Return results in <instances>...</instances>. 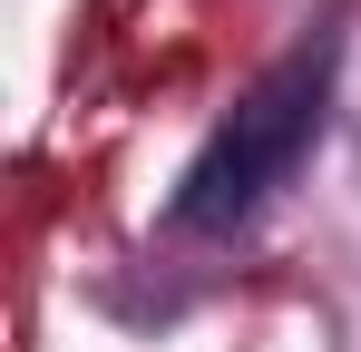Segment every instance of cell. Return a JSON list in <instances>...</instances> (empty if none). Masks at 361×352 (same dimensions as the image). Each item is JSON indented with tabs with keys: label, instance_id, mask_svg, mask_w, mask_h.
<instances>
[{
	"label": "cell",
	"instance_id": "6da1fadb",
	"mask_svg": "<svg viewBox=\"0 0 361 352\" xmlns=\"http://www.w3.org/2000/svg\"><path fill=\"white\" fill-rule=\"evenodd\" d=\"M322 117H332V40L293 49L283 69H264L244 88L235 117L195 147V167H185L166 216L185 235H235L244 216L274 206V186H293V167L312 157V137H322Z\"/></svg>",
	"mask_w": 361,
	"mask_h": 352
}]
</instances>
